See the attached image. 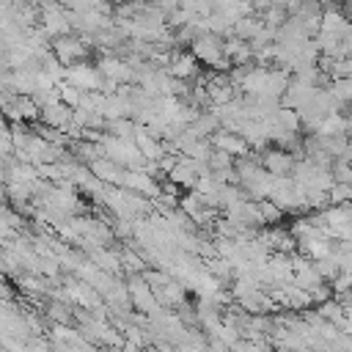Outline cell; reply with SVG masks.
Masks as SVG:
<instances>
[{
    "mask_svg": "<svg viewBox=\"0 0 352 352\" xmlns=\"http://www.w3.org/2000/svg\"><path fill=\"white\" fill-rule=\"evenodd\" d=\"M96 69L102 77H110L116 82H132V66L126 58H118L113 52H104L99 60H96Z\"/></svg>",
    "mask_w": 352,
    "mask_h": 352,
    "instance_id": "7",
    "label": "cell"
},
{
    "mask_svg": "<svg viewBox=\"0 0 352 352\" xmlns=\"http://www.w3.org/2000/svg\"><path fill=\"white\" fill-rule=\"evenodd\" d=\"M55 91H58V99H60L63 104H69V107H77V102H80V96H82V91H80L77 85H72L69 80H58V82H55Z\"/></svg>",
    "mask_w": 352,
    "mask_h": 352,
    "instance_id": "16",
    "label": "cell"
},
{
    "mask_svg": "<svg viewBox=\"0 0 352 352\" xmlns=\"http://www.w3.org/2000/svg\"><path fill=\"white\" fill-rule=\"evenodd\" d=\"M0 297H3V300H11V297H14V292H11V289H8L3 280H0Z\"/></svg>",
    "mask_w": 352,
    "mask_h": 352,
    "instance_id": "18",
    "label": "cell"
},
{
    "mask_svg": "<svg viewBox=\"0 0 352 352\" xmlns=\"http://www.w3.org/2000/svg\"><path fill=\"white\" fill-rule=\"evenodd\" d=\"M126 294H129V305L138 308V314H146V316H154L162 305L154 300V292L151 286L146 283V278L140 272H129L126 275Z\"/></svg>",
    "mask_w": 352,
    "mask_h": 352,
    "instance_id": "3",
    "label": "cell"
},
{
    "mask_svg": "<svg viewBox=\"0 0 352 352\" xmlns=\"http://www.w3.org/2000/svg\"><path fill=\"white\" fill-rule=\"evenodd\" d=\"M88 170L96 176V179H102L104 184H121V165H116L113 160H107V157H96V160H91L88 162Z\"/></svg>",
    "mask_w": 352,
    "mask_h": 352,
    "instance_id": "10",
    "label": "cell"
},
{
    "mask_svg": "<svg viewBox=\"0 0 352 352\" xmlns=\"http://www.w3.org/2000/svg\"><path fill=\"white\" fill-rule=\"evenodd\" d=\"M104 129H107L110 135H116V138H132L135 129H138V124L124 116V118H107V121H104Z\"/></svg>",
    "mask_w": 352,
    "mask_h": 352,
    "instance_id": "14",
    "label": "cell"
},
{
    "mask_svg": "<svg viewBox=\"0 0 352 352\" xmlns=\"http://www.w3.org/2000/svg\"><path fill=\"white\" fill-rule=\"evenodd\" d=\"M118 258H121V272H143L146 267H148V261L129 245V248H124V250H118Z\"/></svg>",
    "mask_w": 352,
    "mask_h": 352,
    "instance_id": "12",
    "label": "cell"
},
{
    "mask_svg": "<svg viewBox=\"0 0 352 352\" xmlns=\"http://www.w3.org/2000/svg\"><path fill=\"white\" fill-rule=\"evenodd\" d=\"M168 74L170 77H179V80H195L201 66H198V58L190 52V50H182V47H173L170 50V58H168Z\"/></svg>",
    "mask_w": 352,
    "mask_h": 352,
    "instance_id": "4",
    "label": "cell"
},
{
    "mask_svg": "<svg viewBox=\"0 0 352 352\" xmlns=\"http://www.w3.org/2000/svg\"><path fill=\"white\" fill-rule=\"evenodd\" d=\"M272 116H275V121H278L283 129H289V132H302V129H300V116H297L294 107H283V104H278V110H275Z\"/></svg>",
    "mask_w": 352,
    "mask_h": 352,
    "instance_id": "15",
    "label": "cell"
},
{
    "mask_svg": "<svg viewBox=\"0 0 352 352\" xmlns=\"http://www.w3.org/2000/svg\"><path fill=\"white\" fill-rule=\"evenodd\" d=\"M72 85H77L80 91H99L102 85V74L96 66H88V60H80V63H72L66 66V77Z\"/></svg>",
    "mask_w": 352,
    "mask_h": 352,
    "instance_id": "6",
    "label": "cell"
},
{
    "mask_svg": "<svg viewBox=\"0 0 352 352\" xmlns=\"http://www.w3.org/2000/svg\"><path fill=\"white\" fill-rule=\"evenodd\" d=\"M190 52L198 58V63H206L214 72H226L231 66L228 58H226V52H223V36H217V33H209V30L198 33L190 41Z\"/></svg>",
    "mask_w": 352,
    "mask_h": 352,
    "instance_id": "1",
    "label": "cell"
},
{
    "mask_svg": "<svg viewBox=\"0 0 352 352\" xmlns=\"http://www.w3.org/2000/svg\"><path fill=\"white\" fill-rule=\"evenodd\" d=\"M91 38L80 36V33H63V36H55L50 38V50L52 55L63 63V66H72V63H80V60H88V52H91Z\"/></svg>",
    "mask_w": 352,
    "mask_h": 352,
    "instance_id": "2",
    "label": "cell"
},
{
    "mask_svg": "<svg viewBox=\"0 0 352 352\" xmlns=\"http://www.w3.org/2000/svg\"><path fill=\"white\" fill-rule=\"evenodd\" d=\"M209 143H212V148H220V151H226L231 157H242V154L250 151V146L242 140V135L228 132V129H220V126L209 135Z\"/></svg>",
    "mask_w": 352,
    "mask_h": 352,
    "instance_id": "8",
    "label": "cell"
},
{
    "mask_svg": "<svg viewBox=\"0 0 352 352\" xmlns=\"http://www.w3.org/2000/svg\"><path fill=\"white\" fill-rule=\"evenodd\" d=\"M352 198V184H344V182H333L330 190H327V201L330 204H346Z\"/></svg>",
    "mask_w": 352,
    "mask_h": 352,
    "instance_id": "17",
    "label": "cell"
},
{
    "mask_svg": "<svg viewBox=\"0 0 352 352\" xmlns=\"http://www.w3.org/2000/svg\"><path fill=\"white\" fill-rule=\"evenodd\" d=\"M258 162L267 173L272 176H289L292 173V165H294V154L280 148V146H267L258 151Z\"/></svg>",
    "mask_w": 352,
    "mask_h": 352,
    "instance_id": "5",
    "label": "cell"
},
{
    "mask_svg": "<svg viewBox=\"0 0 352 352\" xmlns=\"http://www.w3.org/2000/svg\"><path fill=\"white\" fill-rule=\"evenodd\" d=\"M256 209H258L261 226H275V223L283 220V212H280L270 198H258V201H256Z\"/></svg>",
    "mask_w": 352,
    "mask_h": 352,
    "instance_id": "13",
    "label": "cell"
},
{
    "mask_svg": "<svg viewBox=\"0 0 352 352\" xmlns=\"http://www.w3.org/2000/svg\"><path fill=\"white\" fill-rule=\"evenodd\" d=\"M14 107H16V113H19V121H25V124H36V121H38L41 107L30 99V94H16V96H14Z\"/></svg>",
    "mask_w": 352,
    "mask_h": 352,
    "instance_id": "11",
    "label": "cell"
},
{
    "mask_svg": "<svg viewBox=\"0 0 352 352\" xmlns=\"http://www.w3.org/2000/svg\"><path fill=\"white\" fill-rule=\"evenodd\" d=\"M38 121H41V124H47V126L66 129V126L72 124V107H69V104H63L60 99H58V102H50V104H44V107H41Z\"/></svg>",
    "mask_w": 352,
    "mask_h": 352,
    "instance_id": "9",
    "label": "cell"
}]
</instances>
